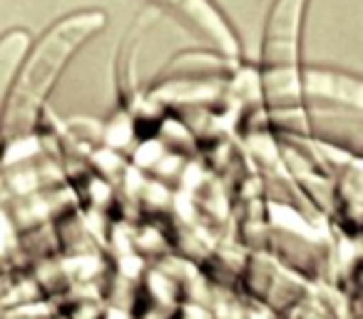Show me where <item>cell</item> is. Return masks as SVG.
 Here are the masks:
<instances>
[{"label": "cell", "mask_w": 363, "mask_h": 319, "mask_svg": "<svg viewBox=\"0 0 363 319\" xmlns=\"http://www.w3.org/2000/svg\"><path fill=\"white\" fill-rule=\"evenodd\" d=\"M102 26H105V16L102 13L85 11V13H75V16H67L65 21L52 26L43 36L38 50L28 58L26 67H23L21 77H18L16 87H13L6 122H3V140L16 142L33 130L43 100L52 90L62 67L67 65L72 53L92 33L100 31Z\"/></svg>", "instance_id": "1"}, {"label": "cell", "mask_w": 363, "mask_h": 319, "mask_svg": "<svg viewBox=\"0 0 363 319\" xmlns=\"http://www.w3.org/2000/svg\"><path fill=\"white\" fill-rule=\"evenodd\" d=\"M28 43H30V36L26 31H11L8 36L0 38V105L6 100L13 72L18 70L23 55H26Z\"/></svg>", "instance_id": "4"}, {"label": "cell", "mask_w": 363, "mask_h": 319, "mask_svg": "<svg viewBox=\"0 0 363 319\" xmlns=\"http://www.w3.org/2000/svg\"><path fill=\"white\" fill-rule=\"evenodd\" d=\"M308 0H277L264 36V90L272 100L291 102L301 97L298 38Z\"/></svg>", "instance_id": "2"}, {"label": "cell", "mask_w": 363, "mask_h": 319, "mask_svg": "<svg viewBox=\"0 0 363 319\" xmlns=\"http://www.w3.org/2000/svg\"><path fill=\"white\" fill-rule=\"evenodd\" d=\"M169 6L179 8L194 26H199L227 55L237 58L239 55V40L232 33V28L227 26V21L222 18V13L214 6H209L207 0H164Z\"/></svg>", "instance_id": "3"}]
</instances>
